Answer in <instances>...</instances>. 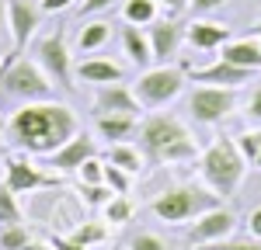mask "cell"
<instances>
[{"label": "cell", "mask_w": 261, "mask_h": 250, "mask_svg": "<svg viewBox=\"0 0 261 250\" xmlns=\"http://www.w3.org/2000/svg\"><path fill=\"white\" fill-rule=\"evenodd\" d=\"M233 229H237V215L230 212V208H209V212H202L199 219L188 226L185 233V243L188 247H205V243H216V240H226V236H233Z\"/></svg>", "instance_id": "obj_10"}, {"label": "cell", "mask_w": 261, "mask_h": 250, "mask_svg": "<svg viewBox=\"0 0 261 250\" xmlns=\"http://www.w3.org/2000/svg\"><path fill=\"white\" fill-rule=\"evenodd\" d=\"M105 184L112 188L115 195H129V188H133V174H125L122 167H115V164L105 160Z\"/></svg>", "instance_id": "obj_27"}, {"label": "cell", "mask_w": 261, "mask_h": 250, "mask_svg": "<svg viewBox=\"0 0 261 250\" xmlns=\"http://www.w3.org/2000/svg\"><path fill=\"white\" fill-rule=\"evenodd\" d=\"M129 250H171V247H167V240L157 236V233H136L129 240Z\"/></svg>", "instance_id": "obj_33"}, {"label": "cell", "mask_w": 261, "mask_h": 250, "mask_svg": "<svg viewBox=\"0 0 261 250\" xmlns=\"http://www.w3.org/2000/svg\"><path fill=\"white\" fill-rule=\"evenodd\" d=\"M181 90H185V70H181V66H171V63L146 66L140 73V80H136V87H133V94L140 98V104L150 108V111L171 104Z\"/></svg>", "instance_id": "obj_6"}, {"label": "cell", "mask_w": 261, "mask_h": 250, "mask_svg": "<svg viewBox=\"0 0 261 250\" xmlns=\"http://www.w3.org/2000/svg\"><path fill=\"white\" fill-rule=\"evenodd\" d=\"M244 108H247L244 115H247L251 122H261V83L251 90V98H247V104H244Z\"/></svg>", "instance_id": "obj_34"}, {"label": "cell", "mask_w": 261, "mask_h": 250, "mask_svg": "<svg viewBox=\"0 0 261 250\" xmlns=\"http://www.w3.org/2000/svg\"><path fill=\"white\" fill-rule=\"evenodd\" d=\"M24 250H53V243H42V240H28Z\"/></svg>", "instance_id": "obj_41"}, {"label": "cell", "mask_w": 261, "mask_h": 250, "mask_svg": "<svg viewBox=\"0 0 261 250\" xmlns=\"http://www.w3.org/2000/svg\"><path fill=\"white\" fill-rule=\"evenodd\" d=\"M258 42H261V21H258Z\"/></svg>", "instance_id": "obj_44"}, {"label": "cell", "mask_w": 261, "mask_h": 250, "mask_svg": "<svg viewBox=\"0 0 261 250\" xmlns=\"http://www.w3.org/2000/svg\"><path fill=\"white\" fill-rule=\"evenodd\" d=\"M115 0H81V18H91V14H101V11H108Z\"/></svg>", "instance_id": "obj_35"}, {"label": "cell", "mask_w": 261, "mask_h": 250, "mask_svg": "<svg viewBox=\"0 0 261 250\" xmlns=\"http://www.w3.org/2000/svg\"><path fill=\"white\" fill-rule=\"evenodd\" d=\"M192 77V83H209V87H244V83L251 80L254 73L251 70H241V66H233V63H226V59H216V63H209V66H199V70H192L188 73Z\"/></svg>", "instance_id": "obj_15"}, {"label": "cell", "mask_w": 261, "mask_h": 250, "mask_svg": "<svg viewBox=\"0 0 261 250\" xmlns=\"http://www.w3.org/2000/svg\"><path fill=\"white\" fill-rule=\"evenodd\" d=\"M77 177H81V184H105V164H101L98 157H91V160L81 164Z\"/></svg>", "instance_id": "obj_30"}, {"label": "cell", "mask_w": 261, "mask_h": 250, "mask_svg": "<svg viewBox=\"0 0 261 250\" xmlns=\"http://www.w3.org/2000/svg\"><path fill=\"white\" fill-rule=\"evenodd\" d=\"M223 198L213 195L209 188H199V184H178V188H167L161 191L153 202H150V212L167 223V226H181V223H195L202 212L216 208Z\"/></svg>", "instance_id": "obj_4"}, {"label": "cell", "mask_w": 261, "mask_h": 250, "mask_svg": "<svg viewBox=\"0 0 261 250\" xmlns=\"http://www.w3.org/2000/svg\"><path fill=\"white\" fill-rule=\"evenodd\" d=\"M112 195H115V191H112L108 184H81V198L91 208H105L108 202H112Z\"/></svg>", "instance_id": "obj_29"}, {"label": "cell", "mask_w": 261, "mask_h": 250, "mask_svg": "<svg viewBox=\"0 0 261 250\" xmlns=\"http://www.w3.org/2000/svg\"><path fill=\"white\" fill-rule=\"evenodd\" d=\"M192 250H261V240H216V243H205V247H192Z\"/></svg>", "instance_id": "obj_32"}, {"label": "cell", "mask_w": 261, "mask_h": 250, "mask_svg": "<svg viewBox=\"0 0 261 250\" xmlns=\"http://www.w3.org/2000/svg\"><path fill=\"white\" fill-rule=\"evenodd\" d=\"M237 149H241L244 160L254 167V160H258V153H261V132H244V136H237Z\"/></svg>", "instance_id": "obj_31"}, {"label": "cell", "mask_w": 261, "mask_h": 250, "mask_svg": "<svg viewBox=\"0 0 261 250\" xmlns=\"http://www.w3.org/2000/svg\"><path fill=\"white\" fill-rule=\"evenodd\" d=\"M77 0H42L39 7L45 11V14H56V11H66V7H73Z\"/></svg>", "instance_id": "obj_37"}, {"label": "cell", "mask_w": 261, "mask_h": 250, "mask_svg": "<svg viewBox=\"0 0 261 250\" xmlns=\"http://www.w3.org/2000/svg\"><path fill=\"white\" fill-rule=\"evenodd\" d=\"M146 39H150V49H153V59L171 63L178 56L181 42H185V28L174 18H157L153 24H146Z\"/></svg>", "instance_id": "obj_13"}, {"label": "cell", "mask_w": 261, "mask_h": 250, "mask_svg": "<svg viewBox=\"0 0 261 250\" xmlns=\"http://www.w3.org/2000/svg\"><path fill=\"white\" fill-rule=\"evenodd\" d=\"M122 49H125V56L136 63L140 70H146V66L153 63L150 39H146V32H143L140 24H125V28H122Z\"/></svg>", "instance_id": "obj_20"}, {"label": "cell", "mask_w": 261, "mask_h": 250, "mask_svg": "<svg viewBox=\"0 0 261 250\" xmlns=\"http://www.w3.org/2000/svg\"><path fill=\"white\" fill-rule=\"evenodd\" d=\"M140 98L125 83H105L94 94V115H140Z\"/></svg>", "instance_id": "obj_14"}, {"label": "cell", "mask_w": 261, "mask_h": 250, "mask_svg": "<svg viewBox=\"0 0 261 250\" xmlns=\"http://www.w3.org/2000/svg\"><path fill=\"white\" fill-rule=\"evenodd\" d=\"M7 28V0H0V32Z\"/></svg>", "instance_id": "obj_42"}, {"label": "cell", "mask_w": 261, "mask_h": 250, "mask_svg": "<svg viewBox=\"0 0 261 250\" xmlns=\"http://www.w3.org/2000/svg\"><path fill=\"white\" fill-rule=\"evenodd\" d=\"M133 212H136V205L129 202V195H112V202L105 205V223H112V226H125V223L133 219Z\"/></svg>", "instance_id": "obj_24"}, {"label": "cell", "mask_w": 261, "mask_h": 250, "mask_svg": "<svg viewBox=\"0 0 261 250\" xmlns=\"http://www.w3.org/2000/svg\"><path fill=\"white\" fill-rule=\"evenodd\" d=\"M157 4H161V7H167L171 14H178V11H185V7H188V0H157Z\"/></svg>", "instance_id": "obj_40"}, {"label": "cell", "mask_w": 261, "mask_h": 250, "mask_svg": "<svg viewBox=\"0 0 261 250\" xmlns=\"http://www.w3.org/2000/svg\"><path fill=\"white\" fill-rule=\"evenodd\" d=\"M56 184H60V174H45L28 157H7L4 160V188H11L14 195H32L39 188H56Z\"/></svg>", "instance_id": "obj_9"}, {"label": "cell", "mask_w": 261, "mask_h": 250, "mask_svg": "<svg viewBox=\"0 0 261 250\" xmlns=\"http://www.w3.org/2000/svg\"><path fill=\"white\" fill-rule=\"evenodd\" d=\"M91 157H98L94 139H91L87 132H77V136L66 139L56 153H49V167H53L56 174H77L81 164H84V160H91Z\"/></svg>", "instance_id": "obj_12"}, {"label": "cell", "mask_w": 261, "mask_h": 250, "mask_svg": "<svg viewBox=\"0 0 261 250\" xmlns=\"http://www.w3.org/2000/svg\"><path fill=\"white\" fill-rule=\"evenodd\" d=\"M157 0H125V7H122V18H125V24H140V28H146V24H153L157 21Z\"/></svg>", "instance_id": "obj_23"}, {"label": "cell", "mask_w": 261, "mask_h": 250, "mask_svg": "<svg viewBox=\"0 0 261 250\" xmlns=\"http://www.w3.org/2000/svg\"><path fill=\"white\" fill-rule=\"evenodd\" d=\"M0 90L7 98H18V101H49L53 98V80L42 73V66L35 59H24L21 52H14L11 59L4 63V83Z\"/></svg>", "instance_id": "obj_5"}, {"label": "cell", "mask_w": 261, "mask_h": 250, "mask_svg": "<svg viewBox=\"0 0 261 250\" xmlns=\"http://www.w3.org/2000/svg\"><path fill=\"white\" fill-rule=\"evenodd\" d=\"M108 164H115V167H122L125 174H140L143 170V153H140V146H133V143H112L108 146Z\"/></svg>", "instance_id": "obj_21"}, {"label": "cell", "mask_w": 261, "mask_h": 250, "mask_svg": "<svg viewBox=\"0 0 261 250\" xmlns=\"http://www.w3.org/2000/svg\"><path fill=\"white\" fill-rule=\"evenodd\" d=\"M237 108V90L233 87H209L202 83L188 94V111L199 125H216L223 118H230Z\"/></svg>", "instance_id": "obj_8"}, {"label": "cell", "mask_w": 261, "mask_h": 250, "mask_svg": "<svg viewBox=\"0 0 261 250\" xmlns=\"http://www.w3.org/2000/svg\"><path fill=\"white\" fill-rule=\"evenodd\" d=\"M136 115H94V129L108 143H129L136 136Z\"/></svg>", "instance_id": "obj_18"}, {"label": "cell", "mask_w": 261, "mask_h": 250, "mask_svg": "<svg viewBox=\"0 0 261 250\" xmlns=\"http://www.w3.org/2000/svg\"><path fill=\"white\" fill-rule=\"evenodd\" d=\"M119 250H129V247H119Z\"/></svg>", "instance_id": "obj_45"}, {"label": "cell", "mask_w": 261, "mask_h": 250, "mask_svg": "<svg viewBox=\"0 0 261 250\" xmlns=\"http://www.w3.org/2000/svg\"><path fill=\"white\" fill-rule=\"evenodd\" d=\"M81 132V118L63 101H28L7 118L4 139L24 157H49Z\"/></svg>", "instance_id": "obj_1"}, {"label": "cell", "mask_w": 261, "mask_h": 250, "mask_svg": "<svg viewBox=\"0 0 261 250\" xmlns=\"http://www.w3.org/2000/svg\"><path fill=\"white\" fill-rule=\"evenodd\" d=\"M108 236V226H101V223H84V226H77L73 233H70V240H77V243H84V247H94V243H101Z\"/></svg>", "instance_id": "obj_28"}, {"label": "cell", "mask_w": 261, "mask_h": 250, "mask_svg": "<svg viewBox=\"0 0 261 250\" xmlns=\"http://www.w3.org/2000/svg\"><path fill=\"white\" fill-rule=\"evenodd\" d=\"M136 146H140L143 160L150 167L188 164L199 153L188 125L181 122V118H174V115H164V111H153V115H146L136 125Z\"/></svg>", "instance_id": "obj_2"}, {"label": "cell", "mask_w": 261, "mask_h": 250, "mask_svg": "<svg viewBox=\"0 0 261 250\" xmlns=\"http://www.w3.org/2000/svg\"><path fill=\"white\" fill-rule=\"evenodd\" d=\"M42 24V7L32 0H7V32L14 39V52H21L28 39L39 32Z\"/></svg>", "instance_id": "obj_11"}, {"label": "cell", "mask_w": 261, "mask_h": 250, "mask_svg": "<svg viewBox=\"0 0 261 250\" xmlns=\"http://www.w3.org/2000/svg\"><path fill=\"white\" fill-rule=\"evenodd\" d=\"M199 170H202L205 188L213 195L230 198V195H237L244 174H247V160L237 149V139L220 136V139H213V143L205 146V153H202V160H199Z\"/></svg>", "instance_id": "obj_3"}, {"label": "cell", "mask_w": 261, "mask_h": 250, "mask_svg": "<svg viewBox=\"0 0 261 250\" xmlns=\"http://www.w3.org/2000/svg\"><path fill=\"white\" fill-rule=\"evenodd\" d=\"M247 226H251V236L254 240H261V205L251 212V219H247Z\"/></svg>", "instance_id": "obj_39"}, {"label": "cell", "mask_w": 261, "mask_h": 250, "mask_svg": "<svg viewBox=\"0 0 261 250\" xmlns=\"http://www.w3.org/2000/svg\"><path fill=\"white\" fill-rule=\"evenodd\" d=\"M14 223H21V205L11 188H0V226H14Z\"/></svg>", "instance_id": "obj_26"}, {"label": "cell", "mask_w": 261, "mask_h": 250, "mask_svg": "<svg viewBox=\"0 0 261 250\" xmlns=\"http://www.w3.org/2000/svg\"><path fill=\"white\" fill-rule=\"evenodd\" d=\"M35 63L42 66V73L53 80V87L73 90V59H70V45L63 32H49L35 42Z\"/></svg>", "instance_id": "obj_7"}, {"label": "cell", "mask_w": 261, "mask_h": 250, "mask_svg": "<svg viewBox=\"0 0 261 250\" xmlns=\"http://www.w3.org/2000/svg\"><path fill=\"white\" fill-rule=\"evenodd\" d=\"M108 39H112V24H108V21H87L81 28L77 49H81V52H98Z\"/></svg>", "instance_id": "obj_22"}, {"label": "cell", "mask_w": 261, "mask_h": 250, "mask_svg": "<svg viewBox=\"0 0 261 250\" xmlns=\"http://www.w3.org/2000/svg\"><path fill=\"white\" fill-rule=\"evenodd\" d=\"M192 7H195V14H209V11H216V7H223L226 0H188Z\"/></svg>", "instance_id": "obj_38"}, {"label": "cell", "mask_w": 261, "mask_h": 250, "mask_svg": "<svg viewBox=\"0 0 261 250\" xmlns=\"http://www.w3.org/2000/svg\"><path fill=\"white\" fill-rule=\"evenodd\" d=\"M185 39L192 42V49H199V52H216L223 49L226 42H230V24H223V21H192L188 28H185Z\"/></svg>", "instance_id": "obj_16"}, {"label": "cell", "mask_w": 261, "mask_h": 250, "mask_svg": "<svg viewBox=\"0 0 261 250\" xmlns=\"http://www.w3.org/2000/svg\"><path fill=\"white\" fill-rule=\"evenodd\" d=\"M77 77L81 83H94V87H105V83H122V66L112 59H98V56H91V59H84L77 66Z\"/></svg>", "instance_id": "obj_19"}, {"label": "cell", "mask_w": 261, "mask_h": 250, "mask_svg": "<svg viewBox=\"0 0 261 250\" xmlns=\"http://www.w3.org/2000/svg\"><path fill=\"white\" fill-rule=\"evenodd\" d=\"M49 243H53V250H91V247H84V243H77V240H70V236H60V233H53Z\"/></svg>", "instance_id": "obj_36"}, {"label": "cell", "mask_w": 261, "mask_h": 250, "mask_svg": "<svg viewBox=\"0 0 261 250\" xmlns=\"http://www.w3.org/2000/svg\"><path fill=\"white\" fill-rule=\"evenodd\" d=\"M32 240V233L24 223H14V226H0V250H24V243Z\"/></svg>", "instance_id": "obj_25"}, {"label": "cell", "mask_w": 261, "mask_h": 250, "mask_svg": "<svg viewBox=\"0 0 261 250\" xmlns=\"http://www.w3.org/2000/svg\"><path fill=\"white\" fill-rule=\"evenodd\" d=\"M220 59L233 63V66H241V70L258 73L261 70V42L258 39H230L226 45H223Z\"/></svg>", "instance_id": "obj_17"}, {"label": "cell", "mask_w": 261, "mask_h": 250, "mask_svg": "<svg viewBox=\"0 0 261 250\" xmlns=\"http://www.w3.org/2000/svg\"><path fill=\"white\" fill-rule=\"evenodd\" d=\"M254 167H258V170H261V153H258V160H254Z\"/></svg>", "instance_id": "obj_43"}]
</instances>
